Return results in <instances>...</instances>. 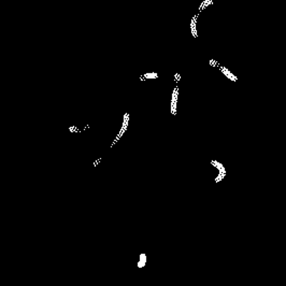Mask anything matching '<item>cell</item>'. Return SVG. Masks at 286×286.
I'll return each mask as SVG.
<instances>
[{"instance_id":"obj_8","label":"cell","mask_w":286,"mask_h":286,"mask_svg":"<svg viewBox=\"0 0 286 286\" xmlns=\"http://www.w3.org/2000/svg\"><path fill=\"white\" fill-rule=\"evenodd\" d=\"M174 78H176V82H178V81H180V79H181V75H180V73H176V75H174Z\"/></svg>"},{"instance_id":"obj_6","label":"cell","mask_w":286,"mask_h":286,"mask_svg":"<svg viewBox=\"0 0 286 286\" xmlns=\"http://www.w3.org/2000/svg\"><path fill=\"white\" fill-rule=\"evenodd\" d=\"M158 78V74L156 72H150V73H145L143 75V79H157Z\"/></svg>"},{"instance_id":"obj_4","label":"cell","mask_w":286,"mask_h":286,"mask_svg":"<svg viewBox=\"0 0 286 286\" xmlns=\"http://www.w3.org/2000/svg\"><path fill=\"white\" fill-rule=\"evenodd\" d=\"M219 69H221V71L223 72V74L226 75L229 80H231V81H238V78L235 77V74H232L227 68H225V67H223V66H219Z\"/></svg>"},{"instance_id":"obj_2","label":"cell","mask_w":286,"mask_h":286,"mask_svg":"<svg viewBox=\"0 0 286 286\" xmlns=\"http://www.w3.org/2000/svg\"><path fill=\"white\" fill-rule=\"evenodd\" d=\"M197 20H198V14L194 15L192 17V22H190V31H192V36L194 38L198 37V32H197Z\"/></svg>"},{"instance_id":"obj_1","label":"cell","mask_w":286,"mask_h":286,"mask_svg":"<svg viewBox=\"0 0 286 286\" xmlns=\"http://www.w3.org/2000/svg\"><path fill=\"white\" fill-rule=\"evenodd\" d=\"M178 98V87L176 86L172 91V98H171V114H172V115H176V114Z\"/></svg>"},{"instance_id":"obj_5","label":"cell","mask_w":286,"mask_h":286,"mask_svg":"<svg viewBox=\"0 0 286 286\" xmlns=\"http://www.w3.org/2000/svg\"><path fill=\"white\" fill-rule=\"evenodd\" d=\"M212 3H213V0H204L203 2L200 4L199 10H204V9H207L208 7H209L210 4H212Z\"/></svg>"},{"instance_id":"obj_3","label":"cell","mask_w":286,"mask_h":286,"mask_svg":"<svg viewBox=\"0 0 286 286\" xmlns=\"http://www.w3.org/2000/svg\"><path fill=\"white\" fill-rule=\"evenodd\" d=\"M128 122H129V114L128 113H126L125 114V116H124V122H123V126H122V129H121V131H119V133L117 135V138H116V140L115 141H117V140L122 137V135L123 133L126 131V129H127V127H128Z\"/></svg>"},{"instance_id":"obj_7","label":"cell","mask_w":286,"mask_h":286,"mask_svg":"<svg viewBox=\"0 0 286 286\" xmlns=\"http://www.w3.org/2000/svg\"><path fill=\"white\" fill-rule=\"evenodd\" d=\"M210 65H211V66H218V67H219V65H218V62L214 61V60H213V59L210 60Z\"/></svg>"}]
</instances>
